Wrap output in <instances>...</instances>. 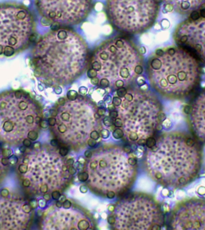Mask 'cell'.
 Wrapping results in <instances>:
<instances>
[{
  "label": "cell",
  "instance_id": "cell-60",
  "mask_svg": "<svg viewBox=\"0 0 205 230\" xmlns=\"http://www.w3.org/2000/svg\"><path fill=\"white\" fill-rule=\"evenodd\" d=\"M77 161L79 162V163H81V164H85L86 161L85 159L82 157V156H79L78 159H77Z\"/></svg>",
  "mask_w": 205,
  "mask_h": 230
},
{
  "label": "cell",
  "instance_id": "cell-8",
  "mask_svg": "<svg viewBox=\"0 0 205 230\" xmlns=\"http://www.w3.org/2000/svg\"><path fill=\"white\" fill-rule=\"evenodd\" d=\"M56 124L52 128L61 141L73 148L87 143L91 132L99 127L94 117L97 107L89 98L79 95L75 100H67L56 108Z\"/></svg>",
  "mask_w": 205,
  "mask_h": 230
},
{
  "label": "cell",
  "instance_id": "cell-15",
  "mask_svg": "<svg viewBox=\"0 0 205 230\" xmlns=\"http://www.w3.org/2000/svg\"><path fill=\"white\" fill-rule=\"evenodd\" d=\"M61 210L49 207L43 212L40 221L43 230H87L94 228V223L88 215L81 211Z\"/></svg>",
  "mask_w": 205,
  "mask_h": 230
},
{
  "label": "cell",
  "instance_id": "cell-33",
  "mask_svg": "<svg viewBox=\"0 0 205 230\" xmlns=\"http://www.w3.org/2000/svg\"><path fill=\"white\" fill-rule=\"evenodd\" d=\"M87 76L89 78H92L93 77H95L97 76V72L94 69L89 68L88 69V72H87Z\"/></svg>",
  "mask_w": 205,
  "mask_h": 230
},
{
  "label": "cell",
  "instance_id": "cell-22",
  "mask_svg": "<svg viewBox=\"0 0 205 230\" xmlns=\"http://www.w3.org/2000/svg\"><path fill=\"white\" fill-rule=\"evenodd\" d=\"M89 174L87 171L80 172L77 174V179L80 182H85L88 181Z\"/></svg>",
  "mask_w": 205,
  "mask_h": 230
},
{
  "label": "cell",
  "instance_id": "cell-3",
  "mask_svg": "<svg viewBox=\"0 0 205 230\" xmlns=\"http://www.w3.org/2000/svg\"><path fill=\"white\" fill-rule=\"evenodd\" d=\"M147 73L150 85L157 92L169 98L181 99L198 86L201 70L190 52L178 47L163 50L160 56L151 57Z\"/></svg>",
  "mask_w": 205,
  "mask_h": 230
},
{
  "label": "cell",
  "instance_id": "cell-19",
  "mask_svg": "<svg viewBox=\"0 0 205 230\" xmlns=\"http://www.w3.org/2000/svg\"><path fill=\"white\" fill-rule=\"evenodd\" d=\"M165 4L171 5L179 13L185 15L199 9L205 4V0H163Z\"/></svg>",
  "mask_w": 205,
  "mask_h": 230
},
{
  "label": "cell",
  "instance_id": "cell-49",
  "mask_svg": "<svg viewBox=\"0 0 205 230\" xmlns=\"http://www.w3.org/2000/svg\"><path fill=\"white\" fill-rule=\"evenodd\" d=\"M146 140L147 139H144V138H140L137 141V144L139 146H145L146 145Z\"/></svg>",
  "mask_w": 205,
  "mask_h": 230
},
{
  "label": "cell",
  "instance_id": "cell-52",
  "mask_svg": "<svg viewBox=\"0 0 205 230\" xmlns=\"http://www.w3.org/2000/svg\"><path fill=\"white\" fill-rule=\"evenodd\" d=\"M50 144L52 147H56L58 145V141L57 139H52L50 141Z\"/></svg>",
  "mask_w": 205,
  "mask_h": 230
},
{
  "label": "cell",
  "instance_id": "cell-45",
  "mask_svg": "<svg viewBox=\"0 0 205 230\" xmlns=\"http://www.w3.org/2000/svg\"><path fill=\"white\" fill-rule=\"evenodd\" d=\"M87 92H88V89L85 86H81L79 89V92L82 95H85L87 93Z\"/></svg>",
  "mask_w": 205,
  "mask_h": 230
},
{
  "label": "cell",
  "instance_id": "cell-16",
  "mask_svg": "<svg viewBox=\"0 0 205 230\" xmlns=\"http://www.w3.org/2000/svg\"><path fill=\"white\" fill-rule=\"evenodd\" d=\"M174 37L181 47L205 63V18L184 21L176 28Z\"/></svg>",
  "mask_w": 205,
  "mask_h": 230
},
{
  "label": "cell",
  "instance_id": "cell-1",
  "mask_svg": "<svg viewBox=\"0 0 205 230\" xmlns=\"http://www.w3.org/2000/svg\"><path fill=\"white\" fill-rule=\"evenodd\" d=\"M90 56L84 38L64 27L39 38L32 49L31 64L36 78L48 86L57 87L82 76L89 65Z\"/></svg>",
  "mask_w": 205,
  "mask_h": 230
},
{
  "label": "cell",
  "instance_id": "cell-17",
  "mask_svg": "<svg viewBox=\"0 0 205 230\" xmlns=\"http://www.w3.org/2000/svg\"><path fill=\"white\" fill-rule=\"evenodd\" d=\"M173 230H205V201L187 199L179 203L170 218Z\"/></svg>",
  "mask_w": 205,
  "mask_h": 230
},
{
  "label": "cell",
  "instance_id": "cell-61",
  "mask_svg": "<svg viewBox=\"0 0 205 230\" xmlns=\"http://www.w3.org/2000/svg\"><path fill=\"white\" fill-rule=\"evenodd\" d=\"M66 199H67V197H66V196L65 195H61V197H60V198H59V201L60 202H61L62 203H63Z\"/></svg>",
  "mask_w": 205,
  "mask_h": 230
},
{
  "label": "cell",
  "instance_id": "cell-6",
  "mask_svg": "<svg viewBox=\"0 0 205 230\" xmlns=\"http://www.w3.org/2000/svg\"><path fill=\"white\" fill-rule=\"evenodd\" d=\"M59 155L49 146L42 145L33 147L20 157L16 172L26 194L32 197L43 196L64 188L70 174Z\"/></svg>",
  "mask_w": 205,
  "mask_h": 230
},
{
  "label": "cell",
  "instance_id": "cell-54",
  "mask_svg": "<svg viewBox=\"0 0 205 230\" xmlns=\"http://www.w3.org/2000/svg\"><path fill=\"white\" fill-rule=\"evenodd\" d=\"M115 207H115L114 204H109V205L108 206V207H107V210H108V211L110 212H114L115 211Z\"/></svg>",
  "mask_w": 205,
  "mask_h": 230
},
{
  "label": "cell",
  "instance_id": "cell-21",
  "mask_svg": "<svg viewBox=\"0 0 205 230\" xmlns=\"http://www.w3.org/2000/svg\"><path fill=\"white\" fill-rule=\"evenodd\" d=\"M112 136H113V137L115 139L119 140V139L122 138L124 136V132L120 128H117L113 131Z\"/></svg>",
  "mask_w": 205,
  "mask_h": 230
},
{
  "label": "cell",
  "instance_id": "cell-59",
  "mask_svg": "<svg viewBox=\"0 0 205 230\" xmlns=\"http://www.w3.org/2000/svg\"><path fill=\"white\" fill-rule=\"evenodd\" d=\"M65 99L63 97H61V98H59L58 100V104H64L65 102Z\"/></svg>",
  "mask_w": 205,
  "mask_h": 230
},
{
  "label": "cell",
  "instance_id": "cell-63",
  "mask_svg": "<svg viewBox=\"0 0 205 230\" xmlns=\"http://www.w3.org/2000/svg\"><path fill=\"white\" fill-rule=\"evenodd\" d=\"M200 15L201 17H203L205 18V9H202V10H200Z\"/></svg>",
  "mask_w": 205,
  "mask_h": 230
},
{
  "label": "cell",
  "instance_id": "cell-38",
  "mask_svg": "<svg viewBox=\"0 0 205 230\" xmlns=\"http://www.w3.org/2000/svg\"><path fill=\"white\" fill-rule=\"evenodd\" d=\"M97 142L96 141V140L92 138H89L87 141V144L91 148L95 147L97 145Z\"/></svg>",
  "mask_w": 205,
  "mask_h": 230
},
{
  "label": "cell",
  "instance_id": "cell-5",
  "mask_svg": "<svg viewBox=\"0 0 205 230\" xmlns=\"http://www.w3.org/2000/svg\"><path fill=\"white\" fill-rule=\"evenodd\" d=\"M40 103L29 92L11 89L0 93V141L19 146L39 137L43 121Z\"/></svg>",
  "mask_w": 205,
  "mask_h": 230
},
{
  "label": "cell",
  "instance_id": "cell-44",
  "mask_svg": "<svg viewBox=\"0 0 205 230\" xmlns=\"http://www.w3.org/2000/svg\"><path fill=\"white\" fill-rule=\"evenodd\" d=\"M79 191L82 194H86L88 192V188L87 186H86L85 184L81 185L80 186V188H79Z\"/></svg>",
  "mask_w": 205,
  "mask_h": 230
},
{
  "label": "cell",
  "instance_id": "cell-39",
  "mask_svg": "<svg viewBox=\"0 0 205 230\" xmlns=\"http://www.w3.org/2000/svg\"><path fill=\"white\" fill-rule=\"evenodd\" d=\"M119 116V114H118V111H117V110H112V111H110L109 112V116L112 118L113 119H116Z\"/></svg>",
  "mask_w": 205,
  "mask_h": 230
},
{
  "label": "cell",
  "instance_id": "cell-11",
  "mask_svg": "<svg viewBox=\"0 0 205 230\" xmlns=\"http://www.w3.org/2000/svg\"><path fill=\"white\" fill-rule=\"evenodd\" d=\"M106 14L119 32L140 34L155 24L160 10V0H106Z\"/></svg>",
  "mask_w": 205,
  "mask_h": 230
},
{
  "label": "cell",
  "instance_id": "cell-32",
  "mask_svg": "<svg viewBox=\"0 0 205 230\" xmlns=\"http://www.w3.org/2000/svg\"><path fill=\"white\" fill-rule=\"evenodd\" d=\"M100 134L103 139H107L110 136V131L107 129H103L100 131Z\"/></svg>",
  "mask_w": 205,
  "mask_h": 230
},
{
  "label": "cell",
  "instance_id": "cell-18",
  "mask_svg": "<svg viewBox=\"0 0 205 230\" xmlns=\"http://www.w3.org/2000/svg\"><path fill=\"white\" fill-rule=\"evenodd\" d=\"M188 115L194 135L198 140L205 143V89L194 99Z\"/></svg>",
  "mask_w": 205,
  "mask_h": 230
},
{
  "label": "cell",
  "instance_id": "cell-9",
  "mask_svg": "<svg viewBox=\"0 0 205 230\" xmlns=\"http://www.w3.org/2000/svg\"><path fill=\"white\" fill-rule=\"evenodd\" d=\"M35 35V19L27 6L16 2L0 3V57L25 51Z\"/></svg>",
  "mask_w": 205,
  "mask_h": 230
},
{
  "label": "cell",
  "instance_id": "cell-35",
  "mask_svg": "<svg viewBox=\"0 0 205 230\" xmlns=\"http://www.w3.org/2000/svg\"><path fill=\"white\" fill-rule=\"evenodd\" d=\"M72 203L69 199H66L63 203H62V207L64 209H69L72 207Z\"/></svg>",
  "mask_w": 205,
  "mask_h": 230
},
{
  "label": "cell",
  "instance_id": "cell-53",
  "mask_svg": "<svg viewBox=\"0 0 205 230\" xmlns=\"http://www.w3.org/2000/svg\"><path fill=\"white\" fill-rule=\"evenodd\" d=\"M48 126H49V123L46 121L43 120L40 123V127L42 128H47Z\"/></svg>",
  "mask_w": 205,
  "mask_h": 230
},
{
  "label": "cell",
  "instance_id": "cell-57",
  "mask_svg": "<svg viewBox=\"0 0 205 230\" xmlns=\"http://www.w3.org/2000/svg\"><path fill=\"white\" fill-rule=\"evenodd\" d=\"M62 88H61V86H58L55 87V92L57 94H58V95L61 94L62 93Z\"/></svg>",
  "mask_w": 205,
  "mask_h": 230
},
{
  "label": "cell",
  "instance_id": "cell-20",
  "mask_svg": "<svg viewBox=\"0 0 205 230\" xmlns=\"http://www.w3.org/2000/svg\"><path fill=\"white\" fill-rule=\"evenodd\" d=\"M9 161L0 147V184L3 182L9 171Z\"/></svg>",
  "mask_w": 205,
  "mask_h": 230
},
{
  "label": "cell",
  "instance_id": "cell-50",
  "mask_svg": "<svg viewBox=\"0 0 205 230\" xmlns=\"http://www.w3.org/2000/svg\"><path fill=\"white\" fill-rule=\"evenodd\" d=\"M74 164V159L73 158H70L65 161V164L67 166H73Z\"/></svg>",
  "mask_w": 205,
  "mask_h": 230
},
{
  "label": "cell",
  "instance_id": "cell-37",
  "mask_svg": "<svg viewBox=\"0 0 205 230\" xmlns=\"http://www.w3.org/2000/svg\"><path fill=\"white\" fill-rule=\"evenodd\" d=\"M128 162L130 166L134 167L137 163V158H135V157H129L128 158Z\"/></svg>",
  "mask_w": 205,
  "mask_h": 230
},
{
  "label": "cell",
  "instance_id": "cell-10",
  "mask_svg": "<svg viewBox=\"0 0 205 230\" xmlns=\"http://www.w3.org/2000/svg\"><path fill=\"white\" fill-rule=\"evenodd\" d=\"M132 90V101L122 100L121 104L117 107L118 117L123 121L126 137L135 133L139 139H147L154 135L166 117L161 103L152 93L141 88Z\"/></svg>",
  "mask_w": 205,
  "mask_h": 230
},
{
  "label": "cell",
  "instance_id": "cell-27",
  "mask_svg": "<svg viewBox=\"0 0 205 230\" xmlns=\"http://www.w3.org/2000/svg\"><path fill=\"white\" fill-rule=\"evenodd\" d=\"M69 152V148L67 147L63 146L59 149L58 153L60 155V156H61L62 157H64L68 155Z\"/></svg>",
  "mask_w": 205,
  "mask_h": 230
},
{
  "label": "cell",
  "instance_id": "cell-25",
  "mask_svg": "<svg viewBox=\"0 0 205 230\" xmlns=\"http://www.w3.org/2000/svg\"><path fill=\"white\" fill-rule=\"evenodd\" d=\"M102 123L105 126L109 127L114 124V119L110 116H105L102 119Z\"/></svg>",
  "mask_w": 205,
  "mask_h": 230
},
{
  "label": "cell",
  "instance_id": "cell-13",
  "mask_svg": "<svg viewBox=\"0 0 205 230\" xmlns=\"http://www.w3.org/2000/svg\"><path fill=\"white\" fill-rule=\"evenodd\" d=\"M40 16L47 25H77L84 22L93 7V0H34Z\"/></svg>",
  "mask_w": 205,
  "mask_h": 230
},
{
  "label": "cell",
  "instance_id": "cell-40",
  "mask_svg": "<svg viewBox=\"0 0 205 230\" xmlns=\"http://www.w3.org/2000/svg\"><path fill=\"white\" fill-rule=\"evenodd\" d=\"M122 149H123V151L125 153H126L127 154H129V153H131V152H132V147L129 144H125L123 146Z\"/></svg>",
  "mask_w": 205,
  "mask_h": 230
},
{
  "label": "cell",
  "instance_id": "cell-56",
  "mask_svg": "<svg viewBox=\"0 0 205 230\" xmlns=\"http://www.w3.org/2000/svg\"><path fill=\"white\" fill-rule=\"evenodd\" d=\"M104 101L107 103H109L112 101V97L110 95H106L104 98Z\"/></svg>",
  "mask_w": 205,
  "mask_h": 230
},
{
  "label": "cell",
  "instance_id": "cell-24",
  "mask_svg": "<svg viewBox=\"0 0 205 230\" xmlns=\"http://www.w3.org/2000/svg\"><path fill=\"white\" fill-rule=\"evenodd\" d=\"M78 96L79 95L77 92L74 90H70L67 93V97L69 100H75L77 98Z\"/></svg>",
  "mask_w": 205,
  "mask_h": 230
},
{
  "label": "cell",
  "instance_id": "cell-31",
  "mask_svg": "<svg viewBox=\"0 0 205 230\" xmlns=\"http://www.w3.org/2000/svg\"><path fill=\"white\" fill-rule=\"evenodd\" d=\"M61 194L58 190H55L51 192V197L54 200H58L59 199Z\"/></svg>",
  "mask_w": 205,
  "mask_h": 230
},
{
  "label": "cell",
  "instance_id": "cell-26",
  "mask_svg": "<svg viewBox=\"0 0 205 230\" xmlns=\"http://www.w3.org/2000/svg\"><path fill=\"white\" fill-rule=\"evenodd\" d=\"M117 97L122 98L125 95V94L127 93V89L125 87L119 88L117 89Z\"/></svg>",
  "mask_w": 205,
  "mask_h": 230
},
{
  "label": "cell",
  "instance_id": "cell-34",
  "mask_svg": "<svg viewBox=\"0 0 205 230\" xmlns=\"http://www.w3.org/2000/svg\"><path fill=\"white\" fill-rule=\"evenodd\" d=\"M200 15L197 10H194L190 13V19L192 20H197L200 17Z\"/></svg>",
  "mask_w": 205,
  "mask_h": 230
},
{
  "label": "cell",
  "instance_id": "cell-55",
  "mask_svg": "<svg viewBox=\"0 0 205 230\" xmlns=\"http://www.w3.org/2000/svg\"><path fill=\"white\" fill-rule=\"evenodd\" d=\"M84 155L87 158H90L92 155V152L90 150H87L84 152Z\"/></svg>",
  "mask_w": 205,
  "mask_h": 230
},
{
  "label": "cell",
  "instance_id": "cell-48",
  "mask_svg": "<svg viewBox=\"0 0 205 230\" xmlns=\"http://www.w3.org/2000/svg\"><path fill=\"white\" fill-rule=\"evenodd\" d=\"M106 109L103 108V107L98 108V109H97V113L101 116L104 115L105 113H106Z\"/></svg>",
  "mask_w": 205,
  "mask_h": 230
},
{
  "label": "cell",
  "instance_id": "cell-42",
  "mask_svg": "<svg viewBox=\"0 0 205 230\" xmlns=\"http://www.w3.org/2000/svg\"><path fill=\"white\" fill-rule=\"evenodd\" d=\"M106 195V197L109 199H114L116 197V193L114 191H110L107 192Z\"/></svg>",
  "mask_w": 205,
  "mask_h": 230
},
{
  "label": "cell",
  "instance_id": "cell-2",
  "mask_svg": "<svg viewBox=\"0 0 205 230\" xmlns=\"http://www.w3.org/2000/svg\"><path fill=\"white\" fill-rule=\"evenodd\" d=\"M202 152L198 142L182 133L162 135L147 152V167L151 177L167 188H184L198 176Z\"/></svg>",
  "mask_w": 205,
  "mask_h": 230
},
{
  "label": "cell",
  "instance_id": "cell-64",
  "mask_svg": "<svg viewBox=\"0 0 205 230\" xmlns=\"http://www.w3.org/2000/svg\"><path fill=\"white\" fill-rule=\"evenodd\" d=\"M139 51H140V53L142 55V54L145 53V52H146V49H145V48L144 47H142V48H139Z\"/></svg>",
  "mask_w": 205,
  "mask_h": 230
},
{
  "label": "cell",
  "instance_id": "cell-43",
  "mask_svg": "<svg viewBox=\"0 0 205 230\" xmlns=\"http://www.w3.org/2000/svg\"><path fill=\"white\" fill-rule=\"evenodd\" d=\"M68 171L71 176H73L76 174L77 170L73 166H68Z\"/></svg>",
  "mask_w": 205,
  "mask_h": 230
},
{
  "label": "cell",
  "instance_id": "cell-28",
  "mask_svg": "<svg viewBox=\"0 0 205 230\" xmlns=\"http://www.w3.org/2000/svg\"><path fill=\"white\" fill-rule=\"evenodd\" d=\"M122 103V99L119 97H114L112 99V104L115 107H119Z\"/></svg>",
  "mask_w": 205,
  "mask_h": 230
},
{
  "label": "cell",
  "instance_id": "cell-47",
  "mask_svg": "<svg viewBox=\"0 0 205 230\" xmlns=\"http://www.w3.org/2000/svg\"><path fill=\"white\" fill-rule=\"evenodd\" d=\"M30 204L31 205V206L32 207V208L34 209H36L39 205V202L36 200L35 199H32L31 201H30Z\"/></svg>",
  "mask_w": 205,
  "mask_h": 230
},
{
  "label": "cell",
  "instance_id": "cell-46",
  "mask_svg": "<svg viewBox=\"0 0 205 230\" xmlns=\"http://www.w3.org/2000/svg\"><path fill=\"white\" fill-rule=\"evenodd\" d=\"M99 78L97 77H93L92 78H91V83L93 85H98V84L99 83Z\"/></svg>",
  "mask_w": 205,
  "mask_h": 230
},
{
  "label": "cell",
  "instance_id": "cell-30",
  "mask_svg": "<svg viewBox=\"0 0 205 230\" xmlns=\"http://www.w3.org/2000/svg\"><path fill=\"white\" fill-rule=\"evenodd\" d=\"M114 125L117 128H121L123 126V125H124L122 120L119 117H117L116 119H114Z\"/></svg>",
  "mask_w": 205,
  "mask_h": 230
},
{
  "label": "cell",
  "instance_id": "cell-41",
  "mask_svg": "<svg viewBox=\"0 0 205 230\" xmlns=\"http://www.w3.org/2000/svg\"><path fill=\"white\" fill-rule=\"evenodd\" d=\"M47 122H48V123H49V125L50 126H51V127L54 126L55 125V124H56V122H57L56 119H55V117H50V118H49L48 119Z\"/></svg>",
  "mask_w": 205,
  "mask_h": 230
},
{
  "label": "cell",
  "instance_id": "cell-14",
  "mask_svg": "<svg viewBox=\"0 0 205 230\" xmlns=\"http://www.w3.org/2000/svg\"><path fill=\"white\" fill-rule=\"evenodd\" d=\"M34 218V209L28 199L7 189L1 191L0 230H28Z\"/></svg>",
  "mask_w": 205,
  "mask_h": 230
},
{
  "label": "cell",
  "instance_id": "cell-51",
  "mask_svg": "<svg viewBox=\"0 0 205 230\" xmlns=\"http://www.w3.org/2000/svg\"><path fill=\"white\" fill-rule=\"evenodd\" d=\"M39 205L40 207L42 208H44L45 207V206H46V201L43 199H39Z\"/></svg>",
  "mask_w": 205,
  "mask_h": 230
},
{
  "label": "cell",
  "instance_id": "cell-4",
  "mask_svg": "<svg viewBox=\"0 0 205 230\" xmlns=\"http://www.w3.org/2000/svg\"><path fill=\"white\" fill-rule=\"evenodd\" d=\"M89 65L99 80H107L112 89L129 88L144 71V58L132 40L117 36L104 40L95 48Z\"/></svg>",
  "mask_w": 205,
  "mask_h": 230
},
{
  "label": "cell",
  "instance_id": "cell-62",
  "mask_svg": "<svg viewBox=\"0 0 205 230\" xmlns=\"http://www.w3.org/2000/svg\"><path fill=\"white\" fill-rule=\"evenodd\" d=\"M55 206H56L57 207H58V208L61 209V208L62 207V203L61 202H60L59 201H57L56 203H55Z\"/></svg>",
  "mask_w": 205,
  "mask_h": 230
},
{
  "label": "cell",
  "instance_id": "cell-36",
  "mask_svg": "<svg viewBox=\"0 0 205 230\" xmlns=\"http://www.w3.org/2000/svg\"><path fill=\"white\" fill-rule=\"evenodd\" d=\"M107 220L108 224L110 225H114L115 222H116V218H115V216H112V215L109 216L107 217Z\"/></svg>",
  "mask_w": 205,
  "mask_h": 230
},
{
  "label": "cell",
  "instance_id": "cell-7",
  "mask_svg": "<svg viewBox=\"0 0 205 230\" xmlns=\"http://www.w3.org/2000/svg\"><path fill=\"white\" fill-rule=\"evenodd\" d=\"M128 156L117 146H103L92 152L86 162L90 189L102 195L112 191L121 193L132 184L136 170L128 162Z\"/></svg>",
  "mask_w": 205,
  "mask_h": 230
},
{
  "label": "cell",
  "instance_id": "cell-23",
  "mask_svg": "<svg viewBox=\"0 0 205 230\" xmlns=\"http://www.w3.org/2000/svg\"><path fill=\"white\" fill-rule=\"evenodd\" d=\"M156 143L157 140L152 137H149L146 140V146L149 149L153 148L156 144Z\"/></svg>",
  "mask_w": 205,
  "mask_h": 230
},
{
  "label": "cell",
  "instance_id": "cell-58",
  "mask_svg": "<svg viewBox=\"0 0 205 230\" xmlns=\"http://www.w3.org/2000/svg\"><path fill=\"white\" fill-rule=\"evenodd\" d=\"M43 199H44L46 201H48L50 199V197H51V195L49 194V193H47V194H45L43 195Z\"/></svg>",
  "mask_w": 205,
  "mask_h": 230
},
{
  "label": "cell",
  "instance_id": "cell-12",
  "mask_svg": "<svg viewBox=\"0 0 205 230\" xmlns=\"http://www.w3.org/2000/svg\"><path fill=\"white\" fill-rule=\"evenodd\" d=\"M114 225L118 230H160L164 223L162 210L152 198L131 195L115 207Z\"/></svg>",
  "mask_w": 205,
  "mask_h": 230
},
{
  "label": "cell",
  "instance_id": "cell-29",
  "mask_svg": "<svg viewBox=\"0 0 205 230\" xmlns=\"http://www.w3.org/2000/svg\"><path fill=\"white\" fill-rule=\"evenodd\" d=\"M89 137L94 139L95 140H97L100 138V134L96 130H94L91 132L89 134Z\"/></svg>",
  "mask_w": 205,
  "mask_h": 230
}]
</instances>
